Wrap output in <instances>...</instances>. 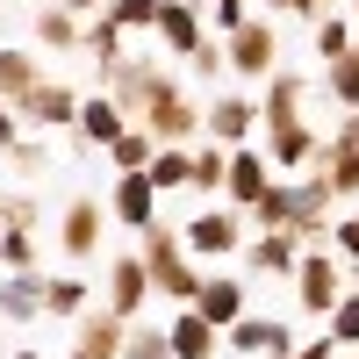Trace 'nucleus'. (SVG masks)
<instances>
[{"instance_id": "6e6552de", "label": "nucleus", "mask_w": 359, "mask_h": 359, "mask_svg": "<svg viewBox=\"0 0 359 359\" xmlns=\"http://www.w3.org/2000/svg\"><path fill=\"white\" fill-rule=\"evenodd\" d=\"M130 130V115H123V101L115 94H94V101H79V123H72V144L79 151H108L115 137Z\"/></svg>"}, {"instance_id": "412c9836", "label": "nucleus", "mask_w": 359, "mask_h": 359, "mask_svg": "<svg viewBox=\"0 0 359 359\" xmlns=\"http://www.w3.org/2000/svg\"><path fill=\"white\" fill-rule=\"evenodd\" d=\"M294 216H302V187H294V180H273V187L245 208V223H259V230H287Z\"/></svg>"}, {"instance_id": "4468645a", "label": "nucleus", "mask_w": 359, "mask_h": 359, "mask_svg": "<svg viewBox=\"0 0 359 359\" xmlns=\"http://www.w3.org/2000/svg\"><path fill=\"white\" fill-rule=\"evenodd\" d=\"M194 309H201L208 323H216V331H230V323L252 309V302H245V280H237V273H201V294H194Z\"/></svg>"}, {"instance_id": "7c9ffc66", "label": "nucleus", "mask_w": 359, "mask_h": 359, "mask_svg": "<svg viewBox=\"0 0 359 359\" xmlns=\"http://www.w3.org/2000/svg\"><path fill=\"white\" fill-rule=\"evenodd\" d=\"M230 180V144H201L194 151V194H223Z\"/></svg>"}, {"instance_id": "423d86ee", "label": "nucleus", "mask_w": 359, "mask_h": 359, "mask_svg": "<svg viewBox=\"0 0 359 359\" xmlns=\"http://www.w3.org/2000/svg\"><path fill=\"white\" fill-rule=\"evenodd\" d=\"M187 252L194 259H230L245 252V208H201L187 223Z\"/></svg>"}, {"instance_id": "09e8293b", "label": "nucleus", "mask_w": 359, "mask_h": 359, "mask_svg": "<svg viewBox=\"0 0 359 359\" xmlns=\"http://www.w3.org/2000/svg\"><path fill=\"white\" fill-rule=\"evenodd\" d=\"M352 287H359V266H352Z\"/></svg>"}, {"instance_id": "ea45409f", "label": "nucleus", "mask_w": 359, "mask_h": 359, "mask_svg": "<svg viewBox=\"0 0 359 359\" xmlns=\"http://www.w3.org/2000/svg\"><path fill=\"white\" fill-rule=\"evenodd\" d=\"M208 15H216V29L230 36L237 22H252V0H208Z\"/></svg>"}, {"instance_id": "c756f323", "label": "nucleus", "mask_w": 359, "mask_h": 359, "mask_svg": "<svg viewBox=\"0 0 359 359\" xmlns=\"http://www.w3.org/2000/svg\"><path fill=\"white\" fill-rule=\"evenodd\" d=\"M323 86H331L338 108H359V43H352L345 57H331V65H323Z\"/></svg>"}, {"instance_id": "72a5a7b5", "label": "nucleus", "mask_w": 359, "mask_h": 359, "mask_svg": "<svg viewBox=\"0 0 359 359\" xmlns=\"http://www.w3.org/2000/svg\"><path fill=\"white\" fill-rule=\"evenodd\" d=\"M323 323H331V338H338L345 352H359V287H345V302L323 316Z\"/></svg>"}, {"instance_id": "6ab92c4d", "label": "nucleus", "mask_w": 359, "mask_h": 359, "mask_svg": "<svg viewBox=\"0 0 359 359\" xmlns=\"http://www.w3.org/2000/svg\"><path fill=\"white\" fill-rule=\"evenodd\" d=\"M115 223H130V230H151V223H158V187H151V172H123V180H115Z\"/></svg>"}, {"instance_id": "f8f14e48", "label": "nucleus", "mask_w": 359, "mask_h": 359, "mask_svg": "<svg viewBox=\"0 0 359 359\" xmlns=\"http://www.w3.org/2000/svg\"><path fill=\"white\" fill-rule=\"evenodd\" d=\"M252 130H259V101H237V94L208 101V115H201L208 144H252Z\"/></svg>"}, {"instance_id": "aec40b11", "label": "nucleus", "mask_w": 359, "mask_h": 359, "mask_svg": "<svg viewBox=\"0 0 359 359\" xmlns=\"http://www.w3.org/2000/svg\"><path fill=\"white\" fill-rule=\"evenodd\" d=\"M165 338H172L180 359H216V345H223V331H216V323H208L194 302H180V316H172V331H165Z\"/></svg>"}, {"instance_id": "f704fd0d", "label": "nucleus", "mask_w": 359, "mask_h": 359, "mask_svg": "<svg viewBox=\"0 0 359 359\" xmlns=\"http://www.w3.org/2000/svg\"><path fill=\"white\" fill-rule=\"evenodd\" d=\"M8 165H15V172H29V180H36V172L50 165V144H43V137H15V144H8Z\"/></svg>"}, {"instance_id": "1a4fd4ad", "label": "nucleus", "mask_w": 359, "mask_h": 359, "mask_svg": "<svg viewBox=\"0 0 359 359\" xmlns=\"http://www.w3.org/2000/svg\"><path fill=\"white\" fill-rule=\"evenodd\" d=\"M245 266L259 280H294V266H302V245H294V230H259L245 245Z\"/></svg>"}, {"instance_id": "c03bdc74", "label": "nucleus", "mask_w": 359, "mask_h": 359, "mask_svg": "<svg viewBox=\"0 0 359 359\" xmlns=\"http://www.w3.org/2000/svg\"><path fill=\"white\" fill-rule=\"evenodd\" d=\"M331 144H345V151H359V108H345V123H338V137Z\"/></svg>"}, {"instance_id": "4c0bfd02", "label": "nucleus", "mask_w": 359, "mask_h": 359, "mask_svg": "<svg viewBox=\"0 0 359 359\" xmlns=\"http://www.w3.org/2000/svg\"><path fill=\"white\" fill-rule=\"evenodd\" d=\"M187 65H194L201 79H223V72H230V43H201V50L187 57Z\"/></svg>"}, {"instance_id": "3c124183", "label": "nucleus", "mask_w": 359, "mask_h": 359, "mask_svg": "<svg viewBox=\"0 0 359 359\" xmlns=\"http://www.w3.org/2000/svg\"><path fill=\"white\" fill-rule=\"evenodd\" d=\"M352 15H359V0H352Z\"/></svg>"}, {"instance_id": "393cba45", "label": "nucleus", "mask_w": 359, "mask_h": 359, "mask_svg": "<svg viewBox=\"0 0 359 359\" xmlns=\"http://www.w3.org/2000/svg\"><path fill=\"white\" fill-rule=\"evenodd\" d=\"M36 86H43L36 57H29V50H15V43H0V94H8V101H22V94H36Z\"/></svg>"}, {"instance_id": "cd10ccee", "label": "nucleus", "mask_w": 359, "mask_h": 359, "mask_svg": "<svg viewBox=\"0 0 359 359\" xmlns=\"http://www.w3.org/2000/svg\"><path fill=\"white\" fill-rule=\"evenodd\" d=\"M123 36H130V29L101 8V15H86V43H79V50H94L101 65H115V57H123Z\"/></svg>"}, {"instance_id": "8fccbe9b", "label": "nucleus", "mask_w": 359, "mask_h": 359, "mask_svg": "<svg viewBox=\"0 0 359 359\" xmlns=\"http://www.w3.org/2000/svg\"><path fill=\"white\" fill-rule=\"evenodd\" d=\"M15 359H36V352H15Z\"/></svg>"}, {"instance_id": "20e7f679", "label": "nucleus", "mask_w": 359, "mask_h": 359, "mask_svg": "<svg viewBox=\"0 0 359 359\" xmlns=\"http://www.w3.org/2000/svg\"><path fill=\"white\" fill-rule=\"evenodd\" d=\"M223 43H230V72H245V79H273V72H280V36H273V22H237Z\"/></svg>"}, {"instance_id": "79ce46f5", "label": "nucleus", "mask_w": 359, "mask_h": 359, "mask_svg": "<svg viewBox=\"0 0 359 359\" xmlns=\"http://www.w3.org/2000/svg\"><path fill=\"white\" fill-rule=\"evenodd\" d=\"M338 352H345L338 338H309V345H294V359H338Z\"/></svg>"}, {"instance_id": "58836bf2", "label": "nucleus", "mask_w": 359, "mask_h": 359, "mask_svg": "<svg viewBox=\"0 0 359 359\" xmlns=\"http://www.w3.org/2000/svg\"><path fill=\"white\" fill-rule=\"evenodd\" d=\"M331 245H338L345 266H359V216H338V223H331Z\"/></svg>"}, {"instance_id": "9b49d317", "label": "nucleus", "mask_w": 359, "mask_h": 359, "mask_svg": "<svg viewBox=\"0 0 359 359\" xmlns=\"http://www.w3.org/2000/svg\"><path fill=\"white\" fill-rule=\"evenodd\" d=\"M266 187H273V172H266V151H259V144H230V180H223L230 208H252Z\"/></svg>"}, {"instance_id": "b1692460", "label": "nucleus", "mask_w": 359, "mask_h": 359, "mask_svg": "<svg viewBox=\"0 0 359 359\" xmlns=\"http://www.w3.org/2000/svg\"><path fill=\"white\" fill-rule=\"evenodd\" d=\"M144 172H151V187H158V194L194 187V151H187V144H158V158L144 165Z\"/></svg>"}, {"instance_id": "5fc2aeb1", "label": "nucleus", "mask_w": 359, "mask_h": 359, "mask_svg": "<svg viewBox=\"0 0 359 359\" xmlns=\"http://www.w3.org/2000/svg\"><path fill=\"white\" fill-rule=\"evenodd\" d=\"M352 359H359V352H352Z\"/></svg>"}, {"instance_id": "5701e85b", "label": "nucleus", "mask_w": 359, "mask_h": 359, "mask_svg": "<svg viewBox=\"0 0 359 359\" xmlns=\"http://www.w3.org/2000/svg\"><path fill=\"white\" fill-rule=\"evenodd\" d=\"M0 316L8 323H36L43 316V273H8L0 280Z\"/></svg>"}, {"instance_id": "f03ea898", "label": "nucleus", "mask_w": 359, "mask_h": 359, "mask_svg": "<svg viewBox=\"0 0 359 359\" xmlns=\"http://www.w3.org/2000/svg\"><path fill=\"white\" fill-rule=\"evenodd\" d=\"M345 287H352V266H345L338 252L309 245V252H302V266H294V302H302L309 316H331V309L345 302Z\"/></svg>"}, {"instance_id": "a878e982", "label": "nucleus", "mask_w": 359, "mask_h": 359, "mask_svg": "<svg viewBox=\"0 0 359 359\" xmlns=\"http://www.w3.org/2000/svg\"><path fill=\"white\" fill-rule=\"evenodd\" d=\"M108 158H115V172H144V165H151V158H158V137H151V130H144V123H130L123 137H115V144H108Z\"/></svg>"}, {"instance_id": "a211bd4d", "label": "nucleus", "mask_w": 359, "mask_h": 359, "mask_svg": "<svg viewBox=\"0 0 359 359\" xmlns=\"http://www.w3.org/2000/svg\"><path fill=\"white\" fill-rule=\"evenodd\" d=\"M302 101H309V79H302V72H273V79H266V101H259V123H266V130L302 123Z\"/></svg>"}, {"instance_id": "39448f33", "label": "nucleus", "mask_w": 359, "mask_h": 359, "mask_svg": "<svg viewBox=\"0 0 359 359\" xmlns=\"http://www.w3.org/2000/svg\"><path fill=\"white\" fill-rule=\"evenodd\" d=\"M201 115H208V101H194L187 86H165V94L144 108V130H151L158 144H187V137L201 130Z\"/></svg>"}, {"instance_id": "9d476101", "label": "nucleus", "mask_w": 359, "mask_h": 359, "mask_svg": "<svg viewBox=\"0 0 359 359\" xmlns=\"http://www.w3.org/2000/svg\"><path fill=\"white\" fill-rule=\"evenodd\" d=\"M101 223H108V216H101V201H94V194H79V201L65 208V223H57V245H65V259H72V266H86V259H94Z\"/></svg>"}, {"instance_id": "e433bc0d", "label": "nucleus", "mask_w": 359, "mask_h": 359, "mask_svg": "<svg viewBox=\"0 0 359 359\" xmlns=\"http://www.w3.org/2000/svg\"><path fill=\"white\" fill-rule=\"evenodd\" d=\"M123 359H180V352H172V338H165V331H130Z\"/></svg>"}, {"instance_id": "2f4dec72", "label": "nucleus", "mask_w": 359, "mask_h": 359, "mask_svg": "<svg viewBox=\"0 0 359 359\" xmlns=\"http://www.w3.org/2000/svg\"><path fill=\"white\" fill-rule=\"evenodd\" d=\"M323 172H331L338 201H352V194H359V151H345V144H323Z\"/></svg>"}, {"instance_id": "ddd939ff", "label": "nucleus", "mask_w": 359, "mask_h": 359, "mask_svg": "<svg viewBox=\"0 0 359 359\" xmlns=\"http://www.w3.org/2000/svg\"><path fill=\"white\" fill-rule=\"evenodd\" d=\"M123 345H130V316H115V309L79 316V331H72V352L86 359H123Z\"/></svg>"}, {"instance_id": "473e14b6", "label": "nucleus", "mask_w": 359, "mask_h": 359, "mask_svg": "<svg viewBox=\"0 0 359 359\" xmlns=\"http://www.w3.org/2000/svg\"><path fill=\"white\" fill-rule=\"evenodd\" d=\"M352 50V22L345 15H316V57L331 65V57H345Z\"/></svg>"}, {"instance_id": "de8ad7c7", "label": "nucleus", "mask_w": 359, "mask_h": 359, "mask_svg": "<svg viewBox=\"0 0 359 359\" xmlns=\"http://www.w3.org/2000/svg\"><path fill=\"white\" fill-rule=\"evenodd\" d=\"M0 230H8V194H0Z\"/></svg>"}, {"instance_id": "7ed1b4c3", "label": "nucleus", "mask_w": 359, "mask_h": 359, "mask_svg": "<svg viewBox=\"0 0 359 359\" xmlns=\"http://www.w3.org/2000/svg\"><path fill=\"white\" fill-rule=\"evenodd\" d=\"M101 72H108V94L123 101V115H130V123H144V108H151L165 86H180V79L158 65V57H130V50L115 57V65H101Z\"/></svg>"}, {"instance_id": "f257e3e1", "label": "nucleus", "mask_w": 359, "mask_h": 359, "mask_svg": "<svg viewBox=\"0 0 359 359\" xmlns=\"http://www.w3.org/2000/svg\"><path fill=\"white\" fill-rule=\"evenodd\" d=\"M144 266H151L158 294H172V302H194V294H201V266L187 252V230L151 223V230H144Z\"/></svg>"}, {"instance_id": "4be33fe9", "label": "nucleus", "mask_w": 359, "mask_h": 359, "mask_svg": "<svg viewBox=\"0 0 359 359\" xmlns=\"http://www.w3.org/2000/svg\"><path fill=\"white\" fill-rule=\"evenodd\" d=\"M29 36H36V43H50V50H79V43H86V22L65 8V0H50V8H36Z\"/></svg>"}, {"instance_id": "c9c22d12", "label": "nucleus", "mask_w": 359, "mask_h": 359, "mask_svg": "<svg viewBox=\"0 0 359 359\" xmlns=\"http://www.w3.org/2000/svg\"><path fill=\"white\" fill-rule=\"evenodd\" d=\"M158 8H165V0H108V15L123 29H158Z\"/></svg>"}, {"instance_id": "37998d69", "label": "nucleus", "mask_w": 359, "mask_h": 359, "mask_svg": "<svg viewBox=\"0 0 359 359\" xmlns=\"http://www.w3.org/2000/svg\"><path fill=\"white\" fill-rule=\"evenodd\" d=\"M15 137H22V123H15V101H8V94H0V151H8V144H15Z\"/></svg>"}, {"instance_id": "864d4df0", "label": "nucleus", "mask_w": 359, "mask_h": 359, "mask_svg": "<svg viewBox=\"0 0 359 359\" xmlns=\"http://www.w3.org/2000/svg\"><path fill=\"white\" fill-rule=\"evenodd\" d=\"M237 359H245V352H237Z\"/></svg>"}, {"instance_id": "49530a36", "label": "nucleus", "mask_w": 359, "mask_h": 359, "mask_svg": "<svg viewBox=\"0 0 359 359\" xmlns=\"http://www.w3.org/2000/svg\"><path fill=\"white\" fill-rule=\"evenodd\" d=\"M65 8H72V15L86 22V15H101V8H108V0H65Z\"/></svg>"}, {"instance_id": "a19ab883", "label": "nucleus", "mask_w": 359, "mask_h": 359, "mask_svg": "<svg viewBox=\"0 0 359 359\" xmlns=\"http://www.w3.org/2000/svg\"><path fill=\"white\" fill-rule=\"evenodd\" d=\"M266 8H280V15H309V22H316V15H331L338 0H266Z\"/></svg>"}, {"instance_id": "2eb2a0df", "label": "nucleus", "mask_w": 359, "mask_h": 359, "mask_svg": "<svg viewBox=\"0 0 359 359\" xmlns=\"http://www.w3.org/2000/svg\"><path fill=\"white\" fill-rule=\"evenodd\" d=\"M266 158L287 172H309V165H323V144L309 123H280V130H266Z\"/></svg>"}, {"instance_id": "bb28decb", "label": "nucleus", "mask_w": 359, "mask_h": 359, "mask_svg": "<svg viewBox=\"0 0 359 359\" xmlns=\"http://www.w3.org/2000/svg\"><path fill=\"white\" fill-rule=\"evenodd\" d=\"M0 266H8V273H36V223L0 230Z\"/></svg>"}, {"instance_id": "c85d7f7f", "label": "nucleus", "mask_w": 359, "mask_h": 359, "mask_svg": "<svg viewBox=\"0 0 359 359\" xmlns=\"http://www.w3.org/2000/svg\"><path fill=\"white\" fill-rule=\"evenodd\" d=\"M86 309V280L79 273H50L43 280V316H79Z\"/></svg>"}, {"instance_id": "f3484780", "label": "nucleus", "mask_w": 359, "mask_h": 359, "mask_svg": "<svg viewBox=\"0 0 359 359\" xmlns=\"http://www.w3.org/2000/svg\"><path fill=\"white\" fill-rule=\"evenodd\" d=\"M15 108L29 115V123H43V130H72V123H79V94H72V86H57V79H43L36 94H22Z\"/></svg>"}, {"instance_id": "dca6fc26", "label": "nucleus", "mask_w": 359, "mask_h": 359, "mask_svg": "<svg viewBox=\"0 0 359 359\" xmlns=\"http://www.w3.org/2000/svg\"><path fill=\"white\" fill-rule=\"evenodd\" d=\"M158 43L172 50V57H194L208 36H201V0H165L158 8Z\"/></svg>"}, {"instance_id": "0eeeda50", "label": "nucleus", "mask_w": 359, "mask_h": 359, "mask_svg": "<svg viewBox=\"0 0 359 359\" xmlns=\"http://www.w3.org/2000/svg\"><path fill=\"white\" fill-rule=\"evenodd\" d=\"M151 294H158V280H151V266H144V252H123V259L108 266V309L115 316L137 323V309L151 302Z\"/></svg>"}, {"instance_id": "a18cd8bd", "label": "nucleus", "mask_w": 359, "mask_h": 359, "mask_svg": "<svg viewBox=\"0 0 359 359\" xmlns=\"http://www.w3.org/2000/svg\"><path fill=\"white\" fill-rule=\"evenodd\" d=\"M8 223H36V201H29V194H8Z\"/></svg>"}, {"instance_id": "603ef678", "label": "nucleus", "mask_w": 359, "mask_h": 359, "mask_svg": "<svg viewBox=\"0 0 359 359\" xmlns=\"http://www.w3.org/2000/svg\"><path fill=\"white\" fill-rule=\"evenodd\" d=\"M72 359H86V352H72Z\"/></svg>"}]
</instances>
